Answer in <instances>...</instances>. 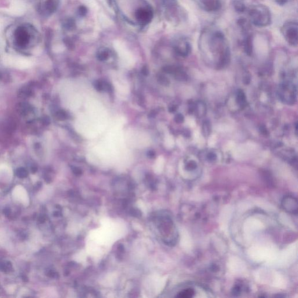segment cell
<instances>
[{
	"mask_svg": "<svg viewBox=\"0 0 298 298\" xmlns=\"http://www.w3.org/2000/svg\"><path fill=\"white\" fill-rule=\"evenodd\" d=\"M252 23L257 26H266L270 23L271 15L267 8L263 5L253 6L249 10Z\"/></svg>",
	"mask_w": 298,
	"mask_h": 298,
	"instance_id": "6da1fadb",
	"label": "cell"
},
{
	"mask_svg": "<svg viewBox=\"0 0 298 298\" xmlns=\"http://www.w3.org/2000/svg\"><path fill=\"white\" fill-rule=\"evenodd\" d=\"M283 34L288 43L292 46H297L298 38V23L289 22L283 27Z\"/></svg>",
	"mask_w": 298,
	"mask_h": 298,
	"instance_id": "7a4b0ae2",
	"label": "cell"
},
{
	"mask_svg": "<svg viewBox=\"0 0 298 298\" xmlns=\"http://www.w3.org/2000/svg\"><path fill=\"white\" fill-rule=\"evenodd\" d=\"M283 209L291 214H297L298 213V202L297 199L292 196H286L282 201Z\"/></svg>",
	"mask_w": 298,
	"mask_h": 298,
	"instance_id": "3957f363",
	"label": "cell"
},
{
	"mask_svg": "<svg viewBox=\"0 0 298 298\" xmlns=\"http://www.w3.org/2000/svg\"><path fill=\"white\" fill-rule=\"evenodd\" d=\"M30 35L26 29L20 27L15 31V39L16 43L21 47H26L30 40Z\"/></svg>",
	"mask_w": 298,
	"mask_h": 298,
	"instance_id": "277c9868",
	"label": "cell"
},
{
	"mask_svg": "<svg viewBox=\"0 0 298 298\" xmlns=\"http://www.w3.org/2000/svg\"><path fill=\"white\" fill-rule=\"evenodd\" d=\"M136 18L141 25H147L153 19V12L148 8H140L136 10Z\"/></svg>",
	"mask_w": 298,
	"mask_h": 298,
	"instance_id": "5b68a950",
	"label": "cell"
},
{
	"mask_svg": "<svg viewBox=\"0 0 298 298\" xmlns=\"http://www.w3.org/2000/svg\"><path fill=\"white\" fill-rule=\"evenodd\" d=\"M175 52L181 56H186L190 52V47L185 39H180L176 42L174 46Z\"/></svg>",
	"mask_w": 298,
	"mask_h": 298,
	"instance_id": "8992f818",
	"label": "cell"
},
{
	"mask_svg": "<svg viewBox=\"0 0 298 298\" xmlns=\"http://www.w3.org/2000/svg\"><path fill=\"white\" fill-rule=\"evenodd\" d=\"M199 288L195 287L193 285H188L186 287H185L181 291L178 293L176 297L180 298H193L195 297L196 293H197V289Z\"/></svg>",
	"mask_w": 298,
	"mask_h": 298,
	"instance_id": "52a82bcc",
	"label": "cell"
},
{
	"mask_svg": "<svg viewBox=\"0 0 298 298\" xmlns=\"http://www.w3.org/2000/svg\"><path fill=\"white\" fill-rule=\"evenodd\" d=\"M204 8L209 11L218 10L220 6V0H201Z\"/></svg>",
	"mask_w": 298,
	"mask_h": 298,
	"instance_id": "ba28073f",
	"label": "cell"
},
{
	"mask_svg": "<svg viewBox=\"0 0 298 298\" xmlns=\"http://www.w3.org/2000/svg\"><path fill=\"white\" fill-rule=\"evenodd\" d=\"M58 5V0H46L44 3L43 8L47 14H51L57 10Z\"/></svg>",
	"mask_w": 298,
	"mask_h": 298,
	"instance_id": "9c48e42d",
	"label": "cell"
},
{
	"mask_svg": "<svg viewBox=\"0 0 298 298\" xmlns=\"http://www.w3.org/2000/svg\"><path fill=\"white\" fill-rule=\"evenodd\" d=\"M17 110L21 115L25 117L30 114L32 110V107L28 103H21L18 104Z\"/></svg>",
	"mask_w": 298,
	"mask_h": 298,
	"instance_id": "30bf717a",
	"label": "cell"
},
{
	"mask_svg": "<svg viewBox=\"0 0 298 298\" xmlns=\"http://www.w3.org/2000/svg\"><path fill=\"white\" fill-rule=\"evenodd\" d=\"M252 37L247 36L245 41V51L248 55H250L252 52Z\"/></svg>",
	"mask_w": 298,
	"mask_h": 298,
	"instance_id": "8fae6325",
	"label": "cell"
},
{
	"mask_svg": "<svg viewBox=\"0 0 298 298\" xmlns=\"http://www.w3.org/2000/svg\"><path fill=\"white\" fill-rule=\"evenodd\" d=\"M33 94V92L31 89L28 87L23 88L19 91V96L22 98H27L31 97Z\"/></svg>",
	"mask_w": 298,
	"mask_h": 298,
	"instance_id": "7c38bea8",
	"label": "cell"
},
{
	"mask_svg": "<svg viewBox=\"0 0 298 298\" xmlns=\"http://www.w3.org/2000/svg\"><path fill=\"white\" fill-rule=\"evenodd\" d=\"M16 175L20 178H24L28 176V172L25 168L21 167L17 169L16 171Z\"/></svg>",
	"mask_w": 298,
	"mask_h": 298,
	"instance_id": "4fadbf2b",
	"label": "cell"
},
{
	"mask_svg": "<svg viewBox=\"0 0 298 298\" xmlns=\"http://www.w3.org/2000/svg\"><path fill=\"white\" fill-rule=\"evenodd\" d=\"M237 100H238V102L239 103L241 106L245 104L246 97H245L244 93L243 92L242 90H239L238 92Z\"/></svg>",
	"mask_w": 298,
	"mask_h": 298,
	"instance_id": "5bb4252c",
	"label": "cell"
},
{
	"mask_svg": "<svg viewBox=\"0 0 298 298\" xmlns=\"http://www.w3.org/2000/svg\"><path fill=\"white\" fill-rule=\"evenodd\" d=\"M234 6L235 9L239 12H243L245 9V6L243 2L239 0H235L234 2Z\"/></svg>",
	"mask_w": 298,
	"mask_h": 298,
	"instance_id": "9a60e30c",
	"label": "cell"
},
{
	"mask_svg": "<svg viewBox=\"0 0 298 298\" xmlns=\"http://www.w3.org/2000/svg\"><path fill=\"white\" fill-rule=\"evenodd\" d=\"M75 25V22L72 19H68L64 23V27L67 29H71Z\"/></svg>",
	"mask_w": 298,
	"mask_h": 298,
	"instance_id": "2e32d148",
	"label": "cell"
},
{
	"mask_svg": "<svg viewBox=\"0 0 298 298\" xmlns=\"http://www.w3.org/2000/svg\"><path fill=\"white\" fill-rule=\"evenodd\" d=\"M108 57V52L106 50H104L103 51L100 52L98 54V58L99 60L103 61L106 60Z\"/></svg>",
	"mask_w": 298,
	"mask_h": 298,
	"instance_id": "e0dca14e",
	"label": "cell"
},
{
	"mask_svg": "<svg viewBox=\"0 0 298 298\" xmlns=\"http://www.w3.org/2000/svg\"><path fill=\"white\" fill-rule=\"evenodd\" d=\"M56 117L59 120H64L66 118V114L64 111H60L56 114Z\"/></svg>",
	"mask_w": 298,
	"mask_h": 298,
	"instance_id": "ac0fdd59",
	"label": "cell"
},
{
	"mask_svg": "<svg viewBox=\"0 0 298 298\" xmlns=\"http://www.w3.org/2000/svg\"><path fill=\"white\" fill-rule=\"evenodd\" d=\"M87 12H88V10H87V8L86 6H83V5H82L79 7V13L80 14V15L82 16H84L86 15V14H87Z\"/></svg>",
	"mask_w": 298,
	"mask_h": 298,
	"instance_id": "d6986e66",
	"label": "cell"
},
{
	"mask_svg": "<svg viewBox=\"0 0 298 298\" xmlns=\"http://www.w3.org/2000/svg\"><path fill=\"white\" fill-rule=\"evenodd\" d=\"M176 121L178 122H181L184 121V117L181 114H178L176 117Z\"/></svg>",
	"mask_w": 298,
	"mask_h": 298,
	"instance_id": "ffe728a7",
	"label": "cell"
},
{
	"mask_svg": "<svg viewBox=\"0 0 298 298\" xmlns=\"http://www.w3.org/2000/svg\"><path fill=\"white\" fill-rule=\"evenodd\" d=\"M209 159L210 160H214L216 159V155L213 153H210L208 155Z\"/></svg>",
	"mask_w": 298,
	"mask_h": 298,
	"instance_id": "44dd1931",
	"label": "cell"
},
{
	"mask_svg": "<svg viewBox=\"0 0 298 298\" xmlns=\"http://www.w3.org/2000/svg\"><path fill=\"white\" fill-rule=\"evenodd\" d=\"M260 131L262 132L263 134H267L268 133L267 129H266L265 127H264V126H263H263L260 127Z\"/></svg>",
	"mask_w": 298,
	"mask_h": 298,
	"instance_id": "7402d4cb",
	"label": "cell"
},
{
	"mask_svg": "<svg viewBox=\"0 0 298 298\" xmlns=\"http://www.w3.org/2000/svg\"><path fill=\"white\" fill-rule=\"evenodd\" d=\"M4 213L5 214V215H8L10 213V209H5L4 210Z\"/></svg>",
	"mask_w": 298,
	"mask_h": 298,
	"instance_id": "603a6c76",
	"label": "cell"
},
{
	"mask_svg": "<svg viewBox=\"0 0 298 298\" xmlns=\"http://www.w3.org/2000/svg\"><path fill=\"white\" fill-rule=\"evenodd\" d=\"M43 122L45 124H48L50 123V120H49V119L47 118H45L43 119Z\"/></svg>",
	"mask_w": 298,
	"mask_h": 298,
	"instance_id": "cb8c5ba5",
	"label": "cell"
},
{
	"mask_svg": "<svg viewBox=\"0 0 298 298\" xmlns=\"http://www.w3.org/2000/svg\"><path fill=\"white\" fill-rule=\"evenodd\" d=\"M37 171V168L36 167H33L31 168V172H32V173H36Z\"/></svg>",
	"mask_w": 298,
	"mask_h": 298,
	"instance_id": "d4e9b609",
	"label": "cell"
},
{
	"mask_svg": "<svg viewBox=\"0 0 298 298\" xmlns=\"http://www.w3.org/2000/svg\"><path fill=\"white\" fill-rule=\"evenodd\" d=\"M25 279H26V280L27 281V278L25 276H23V281H25Z\"/></svg>",
	"mask_w": 298,
	"mask_h": 298,
	"instance_id": "484cf974",
	"label": "cell"
},
{
	"mask_svg": "<svg viewBox=\"0 0 298 298\" xmlns=\"http://www.w3.org/2000/svg\"><path fill=\"white\" fill-rule=\"evenodd\" d=\"M171 109H174V108H172ZM172 111H174V110H172Z\"/></svg>",
	"mask_w": 298,
	"mask_h": 298,
	"instance_id": "4316f807",
	"label": "cell"
}]
</instances>
